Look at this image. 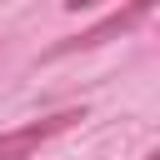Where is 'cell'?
I'll list each match as a JSON object with an SVG mask.
<instances>
[{
  "mask_svg": "<svg viewBox=\"0 0 160 160\" xmlns=\"http://www.w3.org/2000/svg\"><path fill=\"white\" fill-rule=\"evenodd\" d=\"M155 5H160V0H125V5H120L115 15H105L100 25H90V30H80V35L60 40V45H50L45 60H60V55H75V50H95V45H105V40H115V35H130L135 25H145V20L155 15Z\"/></svg>",
  "mask_w": 160,
  "mask_h": 160,
  "instance_id": "obj_1",
  "label": "cell"
},
{
  "mask_svg": "<svg viewBox=\"0 0 160 160\" xmlns=\"http://www.w3.org/2000/svg\"><path fill=\"white\" fill-rule=\"evenodd\" d=\"M75 120H85V110H55V115H40V120H30V125H20V130H5V135H0V160H30L45 140L65 135Z\"/></svg>",
  "mask_w": 160,
  "mask_h": 160,
  "instance_id": "obj_2",
  "label": "cell"
},
{
  "mask_svg": "<svg viewBox=\"0 0 160 160\" xmlns=\"http://www.w3.org/2000/svg\"><path fill=\"white\" fill-rule=\"evenodd\" d=\"M90 5H100V0H65V10H90Z\"/></svg>",
  "mask_w": 160,
  "mask_h": 160,
  "instance_id": "obj_3",
  "label": "cell"
}]
</instances>
